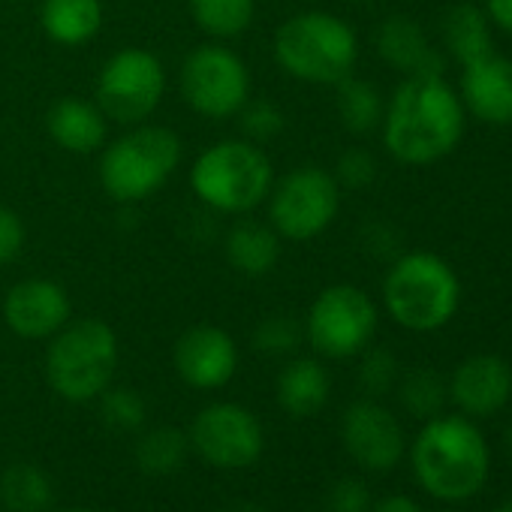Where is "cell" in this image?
Segmentation results:
<instances>
[{
    "instance_id": "6da1fadb",
    "label": "cell",
    "mask_w": 512,
    "mask_h": 512,
    "mask_svg": "<svg viewBox=\"0 0 512 512\" xmlns=\"http://www.w3.org/2000/svg\"><path fill=\"white\" fill-rule=\"evenodd\" d=\"M464 115L458 91L443 76H407L383 112V142L395 160L428 166L458 148Z\"/></svg>"
},
{
    "instance_id": "7a4b0ae2",
    "label": "cell",
    "mask_w": 512,
    "mask_h": 512,
    "mask_svg": "<svg viewBox=\"0 0 512 512\" xmlns=\"http://www.w3.org/2000/svg\"><path fill=\"white\" fill-rule=\"evenodd\" d=\"M413 473L437 500H467L488 476V443L467 416H434L413 443Z\"/></svg>"
},
{
    "instance_id": "3957f363",
    "label": "cell",
    "mask_w": 512,
    "mask_h": 512,
    "mask_svg": "<svg viewBox=\"0 0 512 512\" xmlns=\"http://www.w3.org/2000/svg\"><path fill=\"white\" fill-rule=\"evenodd\" d=\"M461 302L455 269L437 253L413 250L392 263L383 281V305L389 317L410 332L443 329Z\"/></svg>"
},
{
    "instance_id": "277c9868",
    "label": "cell",
    "mask_w": 512,
    "mask_h": 512,
    "mask_svg": "<svg viewBox=\"0 0 512 512\" xmlns=\"http://www.w3.org/2000/svg\"><path fill=\"white\" fill-rule=\"evenodd\" d=\"M275 58L284 73L308 85H338L359 61L356 31L332 13H302L275 34Z\"/></svg>"
},
{
    "instance_id": "5b68a950",
    "label": "cell",
    "mask_w": 512,
    "mask_h": 512,
    "mask_svg": "<svg viewBox=\"0 0 512 512\" xmlns=\"http://www.w3.org/2000/svg\"><path fill=\"white\" fill-rule=\"evenodd\" d=\"M275 169L269 154L247 139H226L199 154L190 187L199 202L220 214H244L272 193Z\"/></svg>"
},
{
    "instance_id": "8992f818",
    "label": "cell",
    "mask_w": 512,
    "mask_h": 512,
    "mask_svg": "<svg viewBox=\"0 0 512 512\" xmlns=\"http://www.w3.org/2000/svg\"><path fill=\"white\" fill-rule=\"evenodd\" d=\"M118 368V338L115 332L94 317L67 323L52 335L46 353V380L49 386L73 404L100 398Z\"/></svg>"
},
{
    "instance_id": "52a82bcc",
    "label": "cell",
    "mask_w": 512,
    "mask_h": 512,
    "mask_svg": "<svg viewBox=\"0 0 512 512\" xmlns=\"http://www.w3.org/2000/svg\"><path fill=\"white\" fill-rule=\"evenodd\" d=\"M181 163V139L169 127L142 124L115 139L100 157V184L115 202L154 196Z\"/></svg>"
},
{
    "instance_id": "ba28073f",
    "label": "cell",
    "mask_w": 512,
    "mask_h": 512,
    "mask_svg": "<svg viewBox=\"0 0 512 512\" xmlns=\"http://www.w3.org/2000/svg\"><path fill=\"white\" fill-rule=\"evenodd\" d=\"M341 208V184L320 166H299L287 172L269 193V220L278 235L290 241H311L323 235Z\"/></svg>"
},
{
    "instance_id": "9c48e42d",
    "label": "cell",
    "mask_w": 512,
    "mask_h": 512,
    "mask_svg": "<svg viewBox=\"0 0 512 512\" xmlns=\"http://www.w3.org/2000/svg\"><path fill=\"white\" fill-rule=\"evenodd\" d=\"M377 332V305L353 284L326 287L305 320V338L329 359H350L362 353Z\"/></svg>"
},
{
    "instance_id": "30bf717a",
    "label": "cell",
    "mask_w": 512,
    "mask_h": 512,
    "mask_svg": "<svg viewBox=\"0 0 512 512\" xmlns=\"http://www.w3.org/2000/svg\"><path fill=\"white\" fill-rule=\"evenodd\" d=\"M184 103L214 121L235 118L250 100V70L226 46H199L181 64Z\"/></svg>"
},
{
    "instance_id": "8fae6325",
    "label": "cell",
    "mask_w": 512,
    "mask_h": 512,
    "mask_svg": "<svg viewBox=\"0 0 512 512\" xmlns=\"http://www.w3.org/2000/svg\"><path fill=\"white\" fill-rule=\"evenodd\" d=\"M166 70L148 49L115 52L97 76V106L118 124H142L160 106Z\"/></svg>"
},
{
    "instance_id": "7c38bea8",
    "label": "cell",
    "mask_w": 512,
    "mask_h": 512,
    "mask_svg": "<svg viewBox=\"0 0 512 512\" xmlns=\"http://www.w3.org/2000/svg\"><path fill=\"white\" fill-rule=\"evenodd\" d=\"M190 446L214 467H247L263 455V425L247 407L232 401L208 404L196 413L190 434Z\"/></svg>"
},
{
    "instance_id": "4fadbf2b",
    "label": "cell",
    "mask_w": 512,
    "mask_h": 512,
    "mask_svg": "<svg viewBox=\"0 0 512 512\" xmlns=\"http://www.w3.org/2000/svg\"><path fill=\"white\" fill-rule=\"evenodd\" d=\"M347 452L365 470H392L404 455V431L398 419L377 401H356L341 422Z\"/></svg>"
},
{
    "instance_id": "5bb4252c",
    "label": "cell",
    "mask_w": 512,
    "mask_h": 512,
    "mask_svg": "<svg viewBox=\"0 0 512 512\" xmlns=\"http://www.w3.org/2000/svg\"><path fill=\"white\" fill-rule=\"evenodd\" d=\"M172 359L187 386L211 392L232 380L238 368V347L220 326H193L175 341Z\"/></svg>"
},
{
    "instance_id": "9a60e30c",
    "label": "cell",
    "mask_w": 512,
    "mask_h": 512,
    "mask_svg": "<svg viewBox=\"0 0 512 512\" xmlns=\"http://www.w3.org/2000/svg\"><path fill=\"white\" fill-rule=\"evenodd\" d=\"M70 296L61 284L31 278L7 293L4 317L7 326L25 341H46L70 323Z\"/></svg>"
},
{
    "instance_id": "2e32d148",
    "label": "cell",
    "mask_w": 512,
    "mask_h": 512,
    "mask_svg": "<svg viewBox=\"0 0 512 512\" xmlns=\"http://www.w3.org/2000/svg\"><path fill=\"white\" fill-rule=\"evenodd\" d=\"M449 395L464 416H491L512 395V368L491 353L470 356L455 368Z\"/></svg>"
},
{
    "instance_id": "e0dca14e",
    "label": "cell",
    "mask_w": 512,
    "mask_h": 512,
    "mask_svg": "<svg viewBox=\"0 0 512 512\" xmlns=\"http://www.w3.org/2000/svg\"><path fill=\"white\" fill-rule=\"evenodd\" d=\"M464 112L479 118L482 124L509 127L512 124V61L500 55H488L470 67H461V91Z\"/></svg>"
},
{
    "instance_id": "ac0fdd59",
    "label": "cell",
    "mask_w": 512,
    "mask_h": 512,
    "mask_svg": "<svg viewBox=\"0 0 512 512\" xmlns=\"http://www.w3.org/2000/svg\"><path fill=\"white\" fill-rule=\"evenodd\" d=\"M377 55L407 76H443V55L431 46L422 25L407 16H389L377 28Z\"/></svg>"
},
{
    "instance_id": "d6986e66",
    "label": "cell",
    "mask_w": 512,
    "mask_h": 512,
    "mask_svg": "<svg viewBox=\"0 0 512 512\" xmlns=\"http://www.w3.org/2000/svg\"><path fill=\"white\" fill-rule=\"evenodd\" d=\"M106 115L97 103L64 97L52 106L46 124L52 139L70 154H94L106 142Z\"/></svg>"
},
{
    "instance_id": "ffe728a7",
    "label": "cell",
    "mask_w": 512,
    "mask_h": 512,
    "mask_svg": "<svg viewBox=\"0 0 512 512\" xmlns=\"http://www.w3.org/2000/svg\"><path fill=\"white\" fill-rule=\"evenodd\" d=\"M226 260L244 278H266L281 260V235L260 220H238L226 235Z\"/></svg>"
},
{
    "instance_id": "44dd1931",
    "label": "cell",
    "mask_w": 512,
    "mask_h": 512,
    "mask_svg": "<svg viewBox=\"0 0 512 512\" xmlns=\"http://www.w3.org/2000/svg\"><path fill=\"white\" fill-rule=\"evenodd\" d=\"M329 392V371L317 359H293L278 377V404L299 419L320 413L329 401Z\"/></svg>"
},
{
    "instance_id": "7402d4cb",
    "label": "cell",
    "mask_w": 512,
    "mask_h": 512,
    "mask_svg": "<svg viewBox=\"0 0 512 512\" xmlns=\"http://www.w3.org/2000/svg\"><path fill=\"white\" fill-rule=\"evenodd\" d=\"M443 46L446 52L461 64L470 67L488 55H494V40H491V22L485 16V10L473 7V4H455L446 16H443Z\"/></svg>"
},
{
    "instance_id": "603a6c76",
    "label": "cell",
    "mask_w": 512,
    "mask_h": 512,
    "mask_svg": "<svg viewBox=\"0 0 512 512\" xmlns=\"http://www.w3.org/2000/svg\"><path fill=\"white\" fill-rule=\"evenodd\" d=\"M40 22L58 46H85L103 28L100 0H43Z\"/></svg>"
},
{
    "instance_id": "cb8c5ba5",
    "label": "cell",
    "mask_w": 512,
    "mask_h": 512,
    "mask_svg": "<svg viewBox=\"0 0 512 512\" xmlns=\"http://www.w3.org/2000/svg\"><path fill=\"white\" fill-rule=\"evenodd\" d=\"M52 500L55 488L43 467L19 461L0 473V506L7 512H46Z\"/></svg>"
},
{
    "instance_id": "d4e9b609",
    "label": "cell",
    "mask_w": 512,
    "mask_h": 512,
    "mask_svg": "<svg viewBox=\"0 0 512 512\" xmlns=\"http://www.w3.org/2000/svg\"><path fill=\"white\" fill-rule=\"evenodd\" d=\"M383 112H386L383 94L371 82L353 76L338 82V118L350 133L365 136L377 130L383 124Z\"/></svg>"
},
{
    "instance_id": "484cf974",
    "label": "cell",
    "mask_w": 512,
    "mask_h": 512,
    "mask_svg": "<svg viewBox=\"0 0 512 512\" xmlns=\"http://www.w3.org/2000/svg\"><path fill=\"white\" fill-rule=\"evenodd\" d=\"M196 25L217 40L241 37L256 13V0H190Z\"/></svg>"
},
{
    "instance_id": "4316f807",
    "label": "cell",
    "mask_w": 512,
    "mask_h": 512,
    "mask_svg": "<svg viewBox=\"0 0 512 512\" xmlns=\"http://www.w3.org/2000/svg\"><path fill=\"white\" fill-rule=\"evenodd\" d=\"M187 449H190V440L178 428H151L136 443V464L142 473L169 476L184 464Z\"/></svg>"
},
{
    "instance_id": "83f0119b",
    "label": "cell",
    "mask_w": 512,
    "mask_h": 512,
    "mask_svg": "<svg viewBox=\"0 0 512 512\" xmlns=\"http://www.w3.org/2000/svg\"><path fill=\"white\" fill-rule=\"evenodd\" d=\"M401 404L407 407V413L419 416V419H434L449 395V386L443 383V377L431 368H416L410 374L401 377Z\"/></svg>"
},
{
    "instance_id": "f1b7e54d",
    "label": "cell",
    "mask_w": 512,
    "mask_h": 512,
    "mask_svg": "<svg viewBox=\"0 0 512 512\" xmlns=\"http://www.w3.org/2000/svg\"><path fill=\"white\" fill-rule=\"evenodd\" d=\"M100 416L112 431H139L148 419V407L136 389L118 386L100 395Z\"/></svg>"
},
{
    "instance_id": "f546056e",
    "label": "cell",
    "mask_w": 512,
    "mask_h": 512,
    "mask_svg": "<svg viewBox=\"0 0 512 512\" xmlns=\"http://www.w3.org/2000/svg\"><path fill=\"white\" fill-rule=\"evenodd\" d=\"M305 338V326L287 314L266 317L253 332V347L266 356H290Z\"/></svg>"
},
{
    "instance_id": "4dcf8cb0",
    "label": "cell",
    "mask_w": 512,
    "mask_h": 512,
    "mask_svg": "<svg viewBox=\"0 0 512 512\" xmlns=\"http://www.w3.org/2000/svg\"><path fill=\"white\" fill-rule=\"evenodd\" d=\"M238 118V127L241 133L247 136V142H272L275 136L284 133V112L269 103V100H247L241 106V112L235 115Z\"/></svg>"
},
{
    "instance_id": "1f68e13d",
    "label": "cell",
    "mask_w": 512,
    "mask_h": 512,
    "mask_svg": "<svg viewBox=\"0 0 512 512\" xmlns=\"http://www.w3.org/2000/svg\"><path fill=\"white\" fill-rule=\"evenodd\" d=\"M362 365H359V383L368 395H386L398 383V359L386 347L362 350Z\"/></svg>"
},
{
    "instance_id": "d6a6232c",
    "label": "cell",
    "mask_w": 512,
    "mask_h": 512,
    "mask_svg": "<svg viewBox=\"0 0 512 512\" xmlns=\"http://www.w3.org/2000/svg\"><path fill=\"white\" fill-rule=\"evenodd\" d=\"M335 181L341 187H350V190H362L368 184H374L377 178V160L365 151V148H350L338 157V166H335Z\"/></svg>"
},
{
    "instance_id": "836d02e7",
    "label": "cell",
    "mask_w": 512,
    "mask_h": 512,
    "mask_svg": "<svg viewBox=\"0 0 512 512\" xmlns=\"http://www.w3.org/2000/svg\"><path fill=\"white\" fill-rule=\"evenodd\" d=\"M22 250H25V223L13 208L0 205V266L16 263Z\"/></svg>"
},
{
    "instance_id": "e575fe53",
    "label": "cell",
    "mask_w": 512,
    "mask_h": 512,
    "mask_svg": "<svg viewBox=\"0 0 512 512\" xmlns=\"http://www.w3.org/2000/svg\"><path fill=\"white\" fill-rule=\"evenodd\" d=\"M329 512H371V491L359 479H341L329 491Z\"/></svg>"
},
{
    "instance_id": "d590c367",
    "label": "cell",
    "mask_w": 512,
    "mask_h": 512,
    "mask_svg": "<svg viewBox=\"0 0 512 512\" xmlns=\"http://www.w3.org/2000/svg\"><path fill=\"white\" fill-rule=\"evenodd\" d=\"M485 16L491 28H500L512 37V0H485Z\"/></svg>"
},
{
    "instance_id": "8d00e7d4",
    "label": "cell",
    "mask_w": 512,
    "mask_h": 512,
    "mask_svg": "<svg viewBox=\"0 0 512 512\" xmlns=\"http://www.w3.org/2000/svg\"><path fill=\"white\" fill-rule=\"evenodd\" d=\"M371 512H422V509H419V503H416L413 497H407V494H389V497H383L380 503H374Z\"/></svg>"
},
{
    "instance_id": "74e56055",
    "label": "cell",
    "mask_w": 512,
    "mask_h": 512,
    "mask_svg": "<svg viewBox=\"0 0 512 512\" xmlns=\"http://www.w3.org/2000/svg\"><path fill=\"white\" fill-rule=\"evenodd\" d=\"M226 512H263L260 506H253V503H235V506H229Z\"/></svg>"
},
{
    "instance_id": "f35d334b",
    "label": "cell",
    "mask_w": 512,
    "mask_h": 512,
    "mask_svg": "<svg viewBox=\"0 0 512 512\" xmlns=\"http://www.w3.org/2000/svg\"><path fill=\"white\" fill-rule=\"evenodd\" d=\"M494 512H512V497H506L503 503H497V509Z\"/></svg>"
},
{
    "instance_id": "ab89813d",
    "label": "cell",
    "mask_w": 512,
    "mask_h": 512,
    "mask_svg": "<svg viewBox=\"0 0 512 512\" xmlns=\"http://www.w3.org/2000/svg\"><path fill=\"white\" fill-rule=\"evenodd\" d=\"M506 437H509V449H512V425H509V434Z\"/></svg>"
},
{
    "instance_id": "60d3db41",
    "label": "cell",
    "mask_w": 512,
    "mask_h": 512,
    "mask_svg": "<svg viewBox=\"0 0 512 512\" xmlns=\"http://www.w3.org/2000/svg\"><path fill=\"white\" fill-rule=\"evenodd\" d=\"M70 512H94V509H70Z\"/></svg>"
},
{
    "instance_id": "b9f144b4",
    "label": "cell",
    "mask_w": 512,
    "mask_h": 512,
    "mask_svg": "<svg viewBox=\"0 0 512 512\" xmlns=\"http://www.w3.org/2000/svg\"><path fill=\"white\" fill-rule=\"evenodd\" d=\"M353 4H365V0H353Z\"/></svg>"
}]
</instances>
